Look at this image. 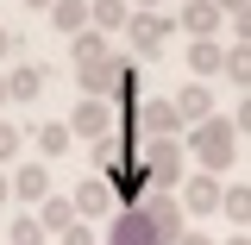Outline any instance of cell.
Listing matches in <instances>:
<instances>
[{
    "label": "cell",
    "instance_id": "obj_5",
    "mask_svg": "<svg viewBox=\"0 0 251 245\" xmlns=\"http://www.w3.org/2000/svg\"><path fill=\"white\" fill-rule=\"evenodd\" d=\"M100 183L113 189V201H126V208H138V201L151 195V176H145V163H138V151H126V157H113V163L100 170Z\"/></svg>",
    "mask_w": 251,
    "mask_h": 245
},
{
    "label": "cell",
    "instance_id": "obj_34",
    "mask_svg": "<svg viewBox=\"0 0 251 245\" xmlns=\"http://www.w3.org/2000/svg\"><path fill=\"white\" fill-rule=\"evenodd\" d=\"M0 101H13V94H6V76H0Z\"/></svg>",
    "mask_w": 251,
    "mask_h": 245
},
{
    "label": "cell",
    "instance_id": "obj_14",
    "mask_svg": "<svg viewBox=\"0 0 251 245\" xmlns=\"http://www.w3.org/2000/svg\"><path fill=\"white\" fill-rule=\"evenodd\" d=\"M176 113H182V126H201V120H214V94H207V82H188V88L176 94Z\"/></svg>",
    "mask_w": 251,
    "mask_h": 245
},
{
    "label": "cell",
    "instance_id": "obj_7",
    "mask_svg": "<svg viewBox=\"0 0 251 245\" xmlns=\"http://www.w3.org/2000/svg\"><path fill=\"white\" fill-rule=\"evenodd\" d=\"M176 31V19H163V13H132V26H126V44L138 51V57H151L157 63V51H163V38Z\"/></svg>",
    "mask_w": 251,
    "mask_h": 245
},
{
    "label": "cell",
    "instance_id": "obj_19",
    "mask_svg": "<svg viewBox=\"0 0 251 245\" xmlns=\"http://www.w3.org/2000/svg\"><path fill=\"white\" fill-rule=\"evenodd\" d=\"M6 94H13V101H38V94H44V69H38V63H19V69L6 76Z\"/></svg>",
    "mask_w": 251,
    "mask_h": 245
},
{
    "label": "cell",
    "instance_id": "obj_3",
    "mask_svg": "<svg viewBox=\"0 0 251 245\" xmlns=\"http://www.w3.org/2000/svg\"><path fill=\"white\" fill-rule=\"evenodd\" d=\"M107 245H170V233L157 226V214L138 201V208H120L107 220Z\"/></svg>",
    "mask_w": 251,
    "mask_h": 245
},
{
    "label": "cell",
    "instance_id": "obj_8",
    "mask_svg": "<svg viewBox=\"0 0 251 245\" xmlns=\"http://www.w3.org/2000/svg\"><path fill=\"white\" fill-rule=\"evenodd\" d=\"M176 201H182V214H195V220L220 214V176H207V170H195V176H182V189H176Z\"/></svg>",
    "mask_w": 251,
    "mask_h": 245
},
{
    "label": "cell",
    "instance_id": "obj_2",
    "mask_svg": "<svg viewBox=\"0 0 251 245\" xmlns=\"http://www.w3.org/2000/svg\"><path fill=\"white\" fill-rule=\"evenodd\" d=\"M182 138H145V145H138V163H145V176H151V195H176V189H182Z\"/></svg>",
    "mask_w": 251,
    "mask_h": 245
},
{
    "label": "cell",
    "instance_id": "obj_33",
    "mask_svg": "<svg viewBox=\"0 0 251 245\" xmlns=\"http://www.w3.org/2000/svg\"><path fill=\"white\" fill-rule=\"evenodd\" d=\"M220 245H251V233H232V239H220Z\"/></svg>",
    "mask_w": 251,
    "mask_h": 245
},
{
    "label": "cell",
    "instance_id": "obj_31",
    "mask_svg": "<svg viewBox=\"0 0 251 245\" xmlns=\"http://www.w3.org/2000/svg\"><path fill=\"white\" fill-rule=\"evenodd\" d=\"M25 6H31V13H50V6H57V0H25Z\"/></svg>",
    "mask_w": 251,
    "mask_h": 245
},
{
    "label": "cell",
    "instance_id": "obj_29",
    "mask_svg": "<svg viewBox=\"0 0 251 245\" xmlns=\"http://www.w3.org/2000/svg\"><path fill=\"white\" fill-rule=\"evenodd\" d=\"M13 201V170H0V208Z\"/></svg>",
    "mask_w": 251,
    "mask_h": 245
},
{
    "label": "cell",
    "instance_id": "obj_22",
    "mask_svg": "<svg viewBox=\"0 0 251 245\" xmlns=\"http://www.w3.org/2000/svg\"><path fill=\"white\" fill-rule=\"evenodd\" d=\"M69 51H75V63H88V57H100V51H107V38H100V31H82V38H69Z\"/></svg>",
    "mask_w": 251,
    "mask_h": 245
},
{
    "label": "cell",
    "instance_id": "obj_10",
    "mask_svg": "<svg viewBox=\"0 0 251 245\" xmlns=\"http://www.w3.org/2000/svg\"><path fill=\"white\" fill-rule=\"evenodd\" d=\"M13 195L31 201V208H44V201H50V163H19V170H13Z\"/></svg>",
    "mask_w": 251,
    "mask_h": 245
},
{
    "label": "cell",
    "instance_id": "obj_17",
    "mask_svg": "<svg viewBox=\"0 0 251 245\" xmlns=\"http://www.w3.org/2000/svg\"><path fill=\"white\" fill-rule=\"evenodd\" d=\"M50 26L69 31V38H82V31L94 26V19H88V0H57V6H50Z\"/></svg>",
    "mask_w": 251,
    "mask_h": 245
},
{
    "label": "cell",
    "instance_id": "obj_20",
    "mask_svg": "<svg viewBox=\"0 0 251 245\" xmlns=\"http://www.w3.org/2000/svg\"><path fill=\"white\" fill-rule=\"evenodd\" d=\"M220 76L251 94V44H226V69H220Z\"/></svg>",
    "mask_w": 251,
    "mask_h": 245
},
{
    "label": "cell",
    "instance_id": "obj_12",
    "mask_svg": "<svg viewBox=\"0 0 251 245\" xmlns=\"http://www.w3.org/2000/svg\"><path fill=\"white\" fill-rule=\"evenodd\" d=\"M31 145H38V163H57V157L75 145V132H69V120H44L31 132Z\"/></svg>",
    "mask_w": 251,
    "mask_h": 245
},
{
    "label": "cell",
    "instance_id": "obj_13",
    "mask_svg": "<svg viewBox=\"0 0 251 245\" xmlns=\"http://www.w3.org/2000/svg\"><path fill=\"white\" fill-rule=\"evenodd\" d=\"M220 69H226V44L195 38V44H188V76H195V82H207V76H220Z\"/></svg>",
    "mask_w": 251,
    "mask_h": 245
},
{
    "label": "cell",
    "instance_id": "obj_23",
    "mask_svg": "<svg viewBox=\"0 0 251 245\" xmlns=\"http://www.w3.org/2000/svg\"><path fill=\"white\" fill-rule=\"evenodd\" d=\"M19 145H25V132H19V126H6V120H0V170H6V163L19 157Z\"/></svg>",
    "mask_w": 251,
    "mask_h": 245
},
{
    "label": "cell",
    "instance_id": "obj_1",
    "mask_svg": "<svg viewBox=\"0 0 251 245\" xmlns=\"http://www.w3.org/2000/svg\"><path fill=\"white\" fill-rule=\"evenodd\" d=\"M182 151H195V163L207 170V176H220L232 157H239V132H232V120H201V126H188V145Z\"/></svg>",
    "mask_w": 251,
    "mask_h": 245
},
{
    "label": "cell",
    "instance_id": "obj_4",
    "mask_svg": "<svg viewBox=\"0 0 251 245\" xmlns=\"http://www.w3.org/2000/svg\"><path fill=\"white\" fill-rule=\"evenodd\" d=\"M126 126L138 132V145H145V138H176V132H182V113H176V101H163V94H157V101L126 107Z\"/></svg>",
    "mask_w": 251,
    "mask_h": 245
},
{
    "label": "cell",
    "instance_id": "obj_25",
    "mask_svg": "<svg viewBox=\"0 0 251 245\" xmlns=\"http://www.w3.org/2000/svg\"><path fill=\"white\" fill-rule=\"evenodd\" d=\"M232 38H239V44H251V6H245V13H232Z\"/></svg>",
    "mask_w": 251,
    "mask_h": 245
},
{
    "label": "cell",
    "instance_id": "obj_28",
    "mask_svg": "<svg viewBox=\"0 0 251 245\" xmlns=\"http://www.w3.org/2000/svg\"><path fill=\"white\" fill-rule=\"evenodd\" d=\"M214 6H220V13H226V19H232V13H245L251 0H214Z\"/></svg>",
    "mask_w": 251,
    "mask_h": 245
},
{
    "label": "cell",
    "instance_id": "obj_21",
    "mask_svg": "<svg viewBox=\"0 0 251 245\" xmlns=\"http://www.w3.org/2000/svg\"><path fill=\"white\" fill-rule=\"evenodd\" d=\"M6 245H50V233L38 226V214H19L13 226H6Z\"/></svg>",
    "mask_w": 251,
    "mask_h": 245
},
{
    "label": "cell",
    "instance_id": "obj_30",
    "mask_svg": "<svg viewBox=\"0 0 251 245\" xmlns=\"http://www.w3.org/2000/svg\"><path fill=\"white\" fill-rule=\"evenodd\" d=\"M13 44H19V38H13V31L0 26V57H13Z\"/></svg>",
    "mask_w": 251,
    "mask_h": 245
},
{
    "label": "cell",
    "instance_id": "obj_6",
    "mask_svg": "<svg viewBox=\"0 0 251 245\" xmlns=\"http://www.w3.org/2000/svg\"><path fill=\"white\" fill-rule=\"evenodd\" d=\"M69 132H75V138H107V132H113V101H100V94H82V101H75V113H69Z\"/></svg>",
    "mask_w": 251,
    "mask_h": 245
},
{
    "label": "cell",
    "instance_id": "obj_11",
    "mask_svg": "<svg viewBox=\"0 0 251 245\" xmlns=\"http://www.w3.org/2000/svg\"><path fill=\"white\" fill-rule=\"evenodd\" d=\"M176 26H182L188 38H214V31L226 26V13H220L214 0H182V19H176Z\"/></svg>",
    "mask_w": 251,
    "mask_h": 245
},
{
    "label": "cell",
    "instance_id": "obj_16",
    "mask_svg": "<svg viewBox=\"0 0 251 245\" xmlns=\"http://www.w3.org/2000/svg\"><path fill=\"white\" fill-rule=\"evenodd\" d=\"M220 214L232 220L239 233H251V183H232V189H220Z\"/></svg>",
    "mask_w": 251,
    "mask_h": 245
},
{
    "label": "cell",
    "instance_id": "obj_15",
    "mask_svg": "<svg viewBox=\"0 0 251 245\" xmlns=\"http://www.w3.org/2000/svg\"><path fill=\"white\" fill-rule=\"evenodd\" d=\"M88 19H94L100 38H107V31H126L132 26V0H88Z\"/></svg>",
    "mask_w": 251,
    "mask_h": 245
},
{
    "label": "cell",
    "instance_id": "obj_27",
    "mask_svg": "<svg viewBox=\"0 0 251 245\" xmlns=\"http://www.w3.org/2000/svg\"><path fill=\"white\" fill-rule=\"evenodd\" d=\"M176 245H220V239H207L201 226H188V233H182V239H176Z\"/></svg>",
    "mask_w": 251,
    "mask_h": 245
},
{
    "label": "cell",
    "instance_id": "obj_9",
    "mask_svg": "<svg viewBox=\"0 0 251 245\" xmlns=\"http://www.w3.org/2000/svg\"><path fill=\"white\" fill-rule=\"evenodd\" d=\"M69 201H75V220H88V226H94V220H113V189L100 183V176H88Z\"/></svg>",
    "mask_w": 251,
    "mask_h": 245
},
{
    "label": "cell",
    "instance_id": "obj_24",
    "mask_svg": "<svg viewBox=\"0 0 251 245\" xmlns=\"http://www.w3.org/2000/svg\"><path fill=\"white\" fill-rule=\"evenodd\" d=\"M50 245H100V233H94L88 220H75V226H69V233H57Z\"/></svg>",
    "mask_w": 251,
    "mask_h": 245
},
{
    "label": "cell",
    "instance_id": "obj_18",
    "mask_svg": "<svg viewBox=\"0 0 251 245\" xmlns=\"http://www.w3.org/2000/svg\"><path fill=\"white\" fill-rule=\"evenodd\" d=\"M38 226H44L50 239H57V233H69V226H75V201H69V195H50V201L38 208Z\"/></svg>",
    "mask_w": 251,
    "mask_h": 245
},
{
    "label": "cell",
    "instance_id": "obj_32",
    "mask_svg": "<svg viewBox=\"0 0 251 245\" xmlns=\"http://www.w3.org/2000/svg\"><path fill=\"white\" fill-rule=\"evenodd\" d=\"M151 6H163V0H132V13H151Z\"/></svg>",
    "mask_w": 251,
    "mask_h": 245
},
{
    "label": "cell",
    "instance_id": "obj_26",
    "mask_svg": "<svg viewBox=\"0 0 251 245\" xmlns=\"http://www.w3.org/2000/svg\"><path fill=\"white\" fill-rule=\"evenodd\" d=\"M232 132H251V94L239 101V107H232Z\"/></svg>",
    "mask_w": 251,
    "mask_h": 245
}]
</instances>
